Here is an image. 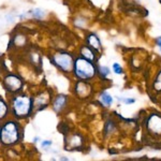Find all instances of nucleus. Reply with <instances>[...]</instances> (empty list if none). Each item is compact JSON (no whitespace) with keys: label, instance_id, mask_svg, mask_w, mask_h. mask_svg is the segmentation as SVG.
<instances>
[{"label":"nucleus","instance_id":"obj_4","mask_svg":"<svg viewBox=\"0 0 161 161\" xmlns=\"http://www.w3.org/2000/svg\"><path fill=\"white\" fill-rule=\"evenodd\" d=\"M53 61L58 68L64 72H70L74 68L73 58L68 53H56L53 57Z\"/></svg>","mask_w":161,"mask_h":161},{"label":"nucleus","instance_id":"obj_19","mask_svg":"<svg viewBox=\"0 0 161 161\" xmlns=\"http://www.w3.org/2000/svg\"><path fill=\"white\" fill-rule=\"evenodd\" d=\"M119 100L124 101V102H125V103H127V104H129V103H133V102H134V100H133V99H119Z\"/></svg>","mask_w":161,"mask_h":161},{"label":"nucleus","instance_id":"obj_5","mask_svg":"<svg viewBox=\"0 0 161 161\" xmlns=\"http://www.w3.org/2000/svg\"><path fill=\"white\" fill-rule=\"evenodd\" d=\"M4 85H6V88L9 92H15L22 88L23 82L19 76L11 74V75H8L6 79H4Z\"/></svg>","mask_w":161,"mask_h":161},{"label":"nucleus","instance_id":"obj_14","mask_svg":"<svg viewBox=\"0 0 161 161\" xmlns=\"http://www.w3.org/2000/svg\"><path fill=\"white\" fill-rule=\"evenodd\" d=\"M154 87H155L156 90H161V72L159 73V75H158L157 80H156Z\"/></svg>","mask_w":161,"mask_h":161},{"label":"nucleus","instance_id":"obj_1","mask_svg":"<svg viewBox=\"0 0 161 161\" xmlns=\"http://www.w3.org/2000/svg\"><path fill=\"white\" fill-rule=\"evenodd\" d=\"M19 139V125L14 121H8L0 129V141L6 145H12Z\"/></svg>","mask_w":161,"mask_h":161},{"label":"nucleus","instance_id":"obj_10","mask_svg":"<svg viewBox=\"0 0 161 161\" xmlns=\"http://www.w3.org/2000/svg\"><path fill=\"white\" fill-rule=\"evenodd\" d=\"M80 54H82V56L84 57L85 59H87V60H89V61H92L93 59H95V54H93V52L90 50L89 47H87V46L82 47Z\"/></svg>","mask_w":161,"mask_h":161},{"label":"nucleus","instance_id":"obj_20","mask_svg":"<svg viewBox=\"0 0 161 161\" xmlns=\"http://www.w3.org/2000/svg\"><path fill=\"white\" fill-rule=\"evenodd\" d=\"M156 42H157L158 46H159L160 50H161V37H158L157 39H156Z\"/></svg>","mask_w":161,"mask_h":161},{"label":"nucleus","instance_id":"obj_15","mask_svg":"<svg viewBox=\"0 0 161 161\" xmlns=\"http://www.w3.org/2000/svg\"><path fill=\"white\" fill-rule=\"evenodd\" d=\"M113 70H114V72H115L116 74H121V73H123V68H121L118 64H113Z\"/></svg>","mask_w":161,"mask_h":161},{"label":"nucleus","instance_id":"obj_16","mask_svg":"<svg viewBox=\"0 0 161 161\" xmlns=\"http://www.w3.org/2000/svg\"><path fill=\"white\" fill-rule=\"evenodd\" d=\"M100 72H101V74H102L103 76H105V75H108V73H110V69H108V67H101Z\"/></svg>","mask_w":161,"mask_h":161},{"label":"nucleus","instance_id":"obj_18","mask_svg":"<svg viewBox=\"0 0 161 161\" xmlns=\"http://www.w3.org/2000/svg\"><path fill=\"white\" fill-rule=\"evenodd\" d=\"M53 144L52 141H43L42 142V147H47V146H51Z\"/></svg>","mask_w":161,"mask_h":161},{"label":"nucleus","instance_id":"obj_13","mask_svg":"<svg viewBox=\"0 0 161 161\" xmlns=\"http://www.w3.org/2000/svg\"><path fill=\"white\" fill-rule=\"evenodd\" d=\"M29 13H31V14H32V16L36 17V19H41V17L44 16V12H43V10H41V9L30 10Z\"/></svg>","mask_w":161,"mask_h":161},{"label":"nucleus","instance_id":"obj_6","mask_svg":"<svg viewBox=\"0 0 161 161\" xmlns=\"http://www.w3.org/2000/svg\"><path fill=\"white\" fill-rule=\"evenodd\" d=\"M148 127L152 131L156 132V133H160L161 132V118L158 117V116H153L148 123Z\"/></svg>","mask_w":161,"mask_h":161},{"label":"nucleus","instance_id":"obj_12","mask_svg":"<svg viewBox=\"0 0 161 161\" xmlns=\"http://www.w3.org/2000/svg\"><path fill=\"white\" fill-rule=\"evenodd\" d=\"M8 112V106L2 100H0V119L6 117Z\"/></svg>","mask_w":161,"mask_h":161},{"label":"nucleus","instance_id":"obj_9","mask_svg":"<svg viewBox=\"0 0 161 161\" xmlns=\"http://www.w3.org/2000/svg\"><path fill=\"white\" fill-rule=\"evenodd\" d=\"M87 43L92 46V48L95 50H99L101 47V43H100V40L98 39V37L96 35H89L87 37Z\"/></svg>","mask_w":161,"mask_h":161},{"label":"nucleus","instance_id":"obj_2","mask_svg":"<svg viewBox=\"0 0 161 161\" xmlns=\"http://www.w3.org/2000/svg\"><path fill=\"white\" fill-rule=\"evenodd\" d=\"M32 100L27 96H19L13 99L12 110L16 117L24 118L32 111Z\"/></svg>","mask_w":161,"mask_h":161},{"label":"nucleus","instance_id":"obj_3","mask_svg":"<svg viewBox=\"0 0 161 161\" xmlns=\"http://www.w3.org/2000/svg\"><path fill=\"white\" fill-rule=\"evenodd\" d=\"M74 71L80 80H89L95 76L96 69L89 60L85 58H77L74 62Z\"/></svg>","mask_w":161,"mask_h":161},{"label":"nucleus","instance_id":"obj_11","mask_svg":"<svg viewBox=\"0 0 161 161\" xmlns=\"http://www.w3.org/2000/svg\"><path fill=\"white\" fill-rule=\"evenodd\" d=\"M101 102H102L103 104H105L106 106H108L113 102V98H112V96L108 95V92H103L102 95H101Z\"/></svg>","mask_w":161,"mask_h":161},{"label":"nucleus","instance_id":"obj_8","mask_svg":"<svg viewBox=\"0 0 161 161\" xmlns=\"http://www.w3.org/2000/svg\"><path fill=\"white\" fill-rule=\"evenodd\" d=\"M89 90H90V87L83 82H80L79 84L76 85V92L79 93L80 97H86V96H88Z\"/></svg>","mask_w":161,"mask_h":161},{"label":"nucleus","instance_id":"obj_7","mask_svg":"<svg viewBox=\"0 0 161 161\" xmlns=\"http://www.w3.org/2000/svg\"><path fill=\"white\" fill-rule=\"evenodd\" d=\"M67 103V98L66 96L64 95H59L58 97L56 98L55 101H54V110H55L56 112H60L62 108H64V105H66Z\"/></svg>","mask_w":161,"mask_h":161},{"label":"nucleus","instance_id":"obj_17","mask_svg":"<svg viewBox=\"0 0 161 161\" xmlns=\"http://www.w3.org/2000/svg\"><path fill=\"white\" fill-rule=\"evenodd\" d=\"M113 124L111 123V121H108L105 125V132L106 133H108V132H111L112 130H113Z\"/></svg>","mask_w":161,"mask_h":161}]
</instances>
